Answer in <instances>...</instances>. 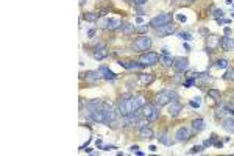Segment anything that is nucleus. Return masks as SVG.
Masks as SVG:
<instances>
[{"label":"nucleus","mask_w":234,"mask_h":156,"mask_svg":"<svg viewBox=\"0 0 234 156\" xmlns=\"http://www.w3.org/2000/svg\"><path fill=\"white\" fill-rule=\"evenodd\" d=\"M88 117L92 122H97V124H106V117L103 113V106L99 109H88Z\"/></svg>","instance_id":"4"},{"label":"nucleus","mask_w":234,"mask_h":156,"mask_svg":"<svg viewBox=\"0 0 234 156\" xmlns=\"http://www.w3.org/2000/svg\"><path fill=\"white\" fill-rule=\"evenodd\" d=\"M139 136L142 137V139H151V137L155 136V133L151 131L148 126H145V128H140V130H139Z\"/></svg>","instance_id":"23"},{"label":"nucleus","mask_w":234,"mask_h":156,"mask_svg":"<svg viewBox=\"0 0 234 156\" xmlns=\"http://www.w3.org/2000/svg\"><path fill=\"white\" fill-rule=\"evenodd\" d=\"M136 120H138V116H136V113H131L128 116H122V124L125 126H130V125H134Z\"/></svg>","instance_id":"18"},{"label":"nucleus","mask_w":234,"mask_h":156,"mask_svg":"<svg viewBox=\"0 0 234 156\" xmlns=\"http://www.w3.org/2000/svg\"><path fill=\"white\" fill-rule=\"evenodd\" d=\"M173 31H175V27L170 25V24H166V25L159 27V28H156V33L159 36H168V35H172Z\"/></svg>","instance_id":"12"},{"label":"nucleus","mask_w":234,"mask_h":156,"mask_svg":"<svg viewBox=\"0 0 234 156\" xmlns=\"http://www.w3.org/2000/svg\"><path fill=\"white\" fill-rule=\"evenodd\" d=\"M159 109H161V108H158L155 103H151V105H144V106H142V113H144V116H145L148 120H156Z\"/></svg>","instance_id":"5"},{"label":"nucleus","mask_w":234,"mask_h":156,"mask_svg":"<svg viewBox=\"0 0 234 156\" xmlns=\"http://www.w3.org/2000/svg\"><path fill=\"white\" fill-rule=\"evenodd\" d=\"M176 19L179 22H183V24H184V22H187V17H186V16H183V14H176Z\"/></svg>","instance_id":"38"},{"label":"nucleus","mask_w":234,"mask_h":156,"mask_svg":"<svg viewBox=\"0 0 234 156\" xmlns=\"http://www.w3.org/2000/svg\"><path fill=\"white\" fill-rule=\"evenodd\" d=\"M178 38H181L183 41H192V36H190L189 33H184V31H179L178 33Z\"/></svg>","instance_id":"31"},{"label":"nucleus","mask_w":234,"mask_h":156,"mask_svg":"<svg viewBox=\"0 0 234 156\" xmlns=\"http://www.w3.org/2000/svg\"><path fill=\"white\" fill-rule=\"evenodd\" d=\"M100 72H95V70H91V72H88V74H84V80L86 81H89V83H97L100 80Z\"/></svg>","instance_id":"19"},{"label":"nucleus","mask_w":234,"mask_h":156,"mask_svg":"<svg viewBox=\"0 0 234 156\" xmlns=\"http://www.w3.org/2000/svg\"><path fill=\"white\" fill-rule=\"evenodd\" d=\"M173 59H175V58H172L170 55H166V53L159 56V61H161L164 66H167V67H168V66H173Z\"/></svg>","instance_id":"25"},{"label":"nucleus","mask_w":234,"mask_h":156,"mask_svg":"<svg viewBox=\"0 0 234 156\" xmlns=\"http://www.w3.org/2000/svg\"><path fill=\"white\" fill-rule=\"evenodd\" d=\"M176 100H178V94L175 91L166 89V91H161L155 97V105L158 108H162V106H166V105L172 103V102H176Z\"/></svg>","instance_id":"1"},{"label":"nucleus","mask_w":234,"mask_h":156,"mask_svg":"<svg viewBox=\"0 0 234 156\" xmlns=\"http://www.w3.org/2000/svg\"><path fill=\"white\" fill-rule=\"evenodd\" d=\"M223 14H225V13H223L222 9H215V13H214V16H215L217 19H220V17H223Z\"/></svg>","instance_id":"37"},{"label":"nucleus","mask_w":234,"mask_h":156,"mask_svg":"<svg viewBox=\"0 0 234 156\" xmlns=\"http://www.w3.org/2000/svg\"><path fill=\"white\" fill-rule=\"evenodd\" d=\"M134 30H136V31H139V33H144V31L148 30V27H147V25H142V27H134Z\"/></svg>","instance_id":"36"},{"label":"nucleus","mask_w":234,"mask_h":156,"mask_svg":"<svg viewBox=\"0 0 234 156\" xmlns=\"http://www.w3.org/2000/svg\"><path fill=\"white\" fill-rule=\"evenodd\" d=\"M195 78H197L195 75H194L192 78H189V80H187L186 83H184V87H190V86H192V84H194V81H195Z\"/></svg>","instance_id":"35"},{"label":"nucleus","mask_w":234,"mask_h":156,"mask_svg":"<svg viewBox=\"0 0 234 156\" xmlns=\"http://www.w3.org/2000/svg\"><path fill=\"white\" fill-rule=\"evenodd\" d=\"M120 25H122V22H120V19H117V17H111V19H108L105 22V27L108 30H117Z\"/></svg>","instance_id":"14"},{"label":"nucleus","mask_w":234,"mask_h":156,"mask_svg":"<svg viewBox=\"0 0 234 156\" xmlns=\"http://www.w3.org/2000/svg\"><path fill=\"white\" fill-rule=\"evenodd\" d=\"M86 2H88V0H80V6H83V5H84Z\"/></svg>","instance_id":"47"},{"label":"nucleus","mask_w":234,"mask_h":156,"mask_svg":"<svg viewBox=\"0 0 234 156\" xmlns=\"http://www.w3.org/2000/svg\"><path fill=\"white\" fill-rule=\"evenodd\" d=\"M139 80H140V83H142V84H150V83H153L155 77L151 75V74H142V75L139 77Z\"/></svg>","instance_id":"26"},{"label":"nucleus","mask_w":234,"mask_h":156,"mask_svg":"<svg viewBox=\"0 0 234 156\" xmlns=\"http://www.w3.org/2000/svg\"><path fill=\"white\" fill-rule=\"evenodd\" d=\"M170 20H172V16H170V14L161 13V14L155 16V17L150 20V25L153 27V28H159V27L166 25V24H170Z\"/></svg>","instance_id":"3"},{"label":"nucleus","mask_w":234,"mask_h":156,"mask_svg":"<svg viewBox=\"0 0 234 156\" xmlns=\"http://www.w3.org/2000/svg\"><path fill=\"white\" fill-rule=\"evenodd\" d=\"M133 47H134L136 52H148L150 47H151V39H150L148 36L142 35V36H139V38L134 41Z\"/></svg>","instance_id":"2"},{"label":"nucleus","mask_w":234,"mask_h":156,"mask_svg":"<svg viewBox=\"0 0 234 156\" xmlns=\"http://www.w3.org/2000/svg\"><path fill=\"white\" fill-rule=\"evenodd\" d=\"M192 128H194V131H203L204 130V120L203 119H195L194 122H192Z\"/></svg>","instance_id":"24"},{"label":"nucleus","mask_w":234,"mask_h":156,"mask_svg":"<svg viewBox=\"0 0 234 156\" xmlns=\"http://www.w3.org/2000/svg\"><path fill=\"white\" fill-rule=\"evenodd\" d=\"M215 66H217V67H220V69H226L228 67V61L226 59H219Z\"/></svg>","instance_id":"32"},{"label":"nucleus","mask_w":234,"mask_h":156,"mask_svg":"<svg viewBox=\"0 0 234 156\" xmlns=\"http://www.w3.org/2000/svg\"><path fill=\"white\" fill-rule=\"evenodd\" d=\"M208 95H209V97H212L214 100H220L222 94H220L219 89H209V91H208Z\"/></svg>","instance_id":"29"},{"label":"nucleus","mask_w":234,"mask_h":156,"mask_svg":"<svg viewBox=\"0 0 234 156\" xmlns=\"http://www.w3.org/2000/svg\"><path fill=\"white\" fill-rule=\"evenodd\" d=\"M133 31H134V25H131V24L123 25V35H131Z\"/></svg>","instance_id":"30"},{"label":"nucleus","mask_w":234,"mask_h":156,"mask_svg":"<svg viewBox=\"0 0 234 156\" xmlns=\"http://www.w3.org/2000/svg\"><path fill=\"white\" fill-rule=\"evenodd\" d=\"M189 105H190L192 108H200V98H198V97H197V98H192V100L189 102Z\"/></svg>","instance_id":"33"},{"label":"nucleus","mask_w":234,"mask_h":156,"mask_svg":"<svg viewBox=\"0 0 234 156\" xmlns=\"http://www.w3.org/2000/svg\"><path fill=\"white\" fill-rule=\"evenodd\" d=\"M173 67H175V70H178V72H186L189 69V59L183 58V56L175 58L173 59Z\"/></svg>","instance_id":"9"},{"label":"nucleus","mask_w":234,"mask_h":156,"mask_svg":"<svg viewBox=\"0 0 234 156\" xmlns=\"http://www.w3.org/2000/svg\"><path fill=\"white\" fill-rule=\"evenodd\" d=\"M181 109H183V105L181 103L172 102L170 106H168V116H170V117H176L179 113H181Z\"/></svg>","instance_id":"13"},{"label":"nucleus","mask_w":234,"mask_h":156,"mask_svg":"<svg viewBox=\"0 0 234 156\" xmlns=\"http://www.w3.org/2000/svg\"><path fill=\"white\" fill-rule=\"evenodd\" d=\"M131 103H133V111H138L139 108H142L145 105V100L142 95H134V97H131Z\"/></svg>","instance_id":"16"},{"label":"nucleus","mask_w":234,"mask_h":156,"mask_svg":"<svg viewBox=\"0 0 234 156\" xmlns=\"http://www.w3.org/2000/svg\"><path fill=\"white\" fill-rule=\"evenodd\" d=\"M187 2H194V0H187Z\"/></svg>","instance_id":"49"},{"label":"nucleus","mask_w":234,"mask_h":156,"mask_svg":"<svg viewBox=\"0 0 234 156\" xmlns=\"http://www.w3.org/2000/svg\"><path fill=\"white\" fill-rule=\"evenodd\" d=\"M220 46H222L223 50H226V52H228V50H231L234 47V41H231L228 36H223L222 41H220Z\"/></svg>","instance_id":"21"},{"label":"nucleus","mask_w":234,"mask_h":156,"mask_svg":"<svg viewBox=\"0 0 234 156\" xmlns=\"http://www.w3.org/2000/svg\"><path fill=\"white\" fill-rule=\"evenodd\" d=\"M219 46H220L219 38H215V36L208 38V47H209V52H214V48H217Z\"/></svg>","instance_id":"22"},{"label":"nucleus","mask_w":234,"mask_h":156,"mask_svg":"<svg viewBox=\"0 0 234 156\" xmlns=\"http://www.w3.org/2000/svg\"><path fill=\"white\" fill-rule=\"evenodd\" d=\"M94 35H95V30H94V28H92V30H89V33H88V36H89V38H92V36H94Z\"/></svg>","instance_id":"41"},{"label":"nucleus","mask_w":234,"mask_h":156,"mask_svg":"<svg viewBox=\"0 0 234 156\" xmlns=\"http://www.w3.org/2000/svg\"><path fill=\"white\" fill-rule=\"evenodd\" d=\"M134 3L136 5H144V3H147V0H134Z\"/></svg>","instance_id":"40"},{"label":"nucleus","mask_w":234,"mask_h":156,"mask_svg":"<svg viewBox=\"0 0 234 156\" xmlns=\"http://www.w3.org/2000/svg\"><path fill=\"white\" fill-rule=\"evenodd\" d=\"M130 150H131V152L134 153V152H136V150H138V145H133V147H131V148H130Z\"/></svg>","instance_id":"45"},{"label":"nucleus","mask_w":234,"mask_h":156,"mask_svg":"<svg viewBox=\"0 0 234 156\" xmlns=\"http://www.w3.org/2000/svg\"><path fill=\"white\" fill-rule=\"evenodd\" d=\"M190 137V130L187 126H179L175 133V141L176 142H186Z\"/></svg>","instance_id":"7"},{"label":"nucleus","mask_w":234,"mask_h":156,"mask_svg":"<svg viewBox=\"0 0 234 156\" xmlns=\"http://www.w3.org/2000/svg\"><path fill=\"white\" fill-rule=\"evenodd\" d=\"M119 64L122 66V67L128 69V70H139L144 67L142 63H133V61H119Z\"/></svg>","instance_id":"11"},{"label":"nucleus","mask_w":234,"mask_h":156,"mask_svg":"<svg viewBox=\"0 0 234 156\" xmlns=\"http://www.w3.org/2000/svg\"><path fill=\"white\" fill-rule=\"evenodd\" d=\"M136 22H138V24H142L144 20H142V17H138V19H136Z\"/></svg>","instance_id":"46"},{"label":"nucleus","mask_w":234,"mask_h":156,"mask_svg":"<svg viewBox=\"0 0 234 156\" xmlns=\"http://www.w3.org/2000/svg\"><path fill=\"white\" fill-rule=\"evenodd\" d=\"M201 152H203V147H201V145H195V147H192V150H190V153H192V155L201 153Z\"/></svg>","instance_id":"34"},{"label":"nucleus","mask_w":234,"mask_h":156,"mask_svg":"<svg viewBox=\"0 0 234 156\" xmlns=\"http://www.w3.org/2000/svg\"><path fill=\"white\" fill-rule=\"evenodd\" d=\"M99 72H100V75H102L103 80H114V78H116V74H114L112 70H109L108 67H105V66H103V67H100Z\"/></svg>","instance_id":"17"},{"label":"nucleus","mask_w":234,"mask_h":156,"mask_svg":"<svg viewBox=\"0 0 234 156\" xmlns=\"http://www.w3.org/2000/svg\"><path fill=\"white\" fill-rule=\"evenodd\" d=\"M158 59H159V55L155 53V52H147L144 55H140L139 58V63H142L144 66H153L158 63Z\"/></svg>","instance_id":"6"},{"label":"nucleus","mask_w":234,"mask_h":156,"mask_svg":"<svg viewBox=\"0 0 234 156\" xmlns=\"http://www.w3.org/2000/svg\"><path fill=\"white\" fill-rule=\"evenodd\" d=\"M226 77L230 78V80H234V69H231L230 72H228V74H226Z\"/></svg>","instance_id":"39"},{"label":"nucleus","mask_w":234,"mask_h":156,"mask_svg":"<svg viewBox=\"0 0 234 156\" xmlns=\"http://www.w3.org/2000/svg\"><path fill=\"white\" fill-rule=\"evenodd\" d=\"M222 125L228 133H234V117H226V119H223Z\"/></svg>","instance_id":"20"},{"label":"nucleus","mask_w":234,"mask_h":156,"mask_svg":"<svg viewBox=\"0 0 234 156\" xmlns=\"http://www.w3.org/2000/svg\"><path fill=\"white\" fill-rule=\"evenodd\" d=\"M103 113H105V117H106V124H112V122L117 119L116 109L108 103H103Z\"/></svg>","instance_id":"8"},{"label":"nucleus","mask_w":234,"mask_h":156,"mask_svg":"<svg viewBox=\"0 0 234 156\" xmlns=\"http://www.w3.org/2000/svg\"><path fill=\"white\" fill-rule=\"evenodd\" d=\"M230 33H231L230 28H225V36H230Z\"/></svg>","instance_id":"43"},{"label":"nucleus","mask_w":234,"mask_h":156,"mask_svg":"<svg viewBox=\"0 0 234 156\" xmlns=\"http://www.w3.org/2000/svg\"><path fill=\"white\" fill-rule=\"evenodd\" d=\"M158 141H159V144H162V145H166V147L172 145V139H170V136H168L166 131L158 133Z\"/></svg>","instance_id":"15"},{"label":"nucleus","mask_w":234,"mask_h":156,"mask_svg":"<svg viewBox=\"0 0 234 156\" xmlns=\"http://www.w3.org/2000/svg\"><path fill=\"white\" fill-rule=\"evenodd\" d=\"M83 19L88 20V22H97V19H99V14H97V13H84V14H83Z\"/></svg>","instance_id":"28"},{"label":"nucleus","mask_w":234,"mask_h":156,"mask_svg":"<svg viewBox=\"0 0 234 156\" xmlns=\"http://www.w3.org/2000/svg\"><path fill=\"white\" fill-rule=\"evenodd\" d=\"M231 2H233V0H226V3H231Z\"/></svg>","instance_id":"48"},{"label":"nucleus","mask_w":234,"mask_h":156,"mask_svg":"<svg viewBox=\"0 0 234 156\" xmlns=\"http://www.w3.org/2000/svg\"><path fill=\"white\" fill-rule=\"evenodd\" d=\"M148 122H150V120H148V119H147V117L144 116L142 119H138V120H136L134 126H136V128H139V130H140V128H145V126H148Z\"/></svg>","instance_id":"27"},{"label":"nucleus","mask_w":234,"mask_h":156,"mask_svg":"<svg viewBox=\"0 0 234 156\" xmlns=\"http://www.w3.org/2000/svg\"><path fill=\"white\" fill-rule=\"evenodd\" d=\"M214 145L220 148V147H223V142H214Z\"/></svg>","instance_id":"42"},{"label":"nucleus","mask_w":234,"mask_h":156,"mask_svg":"<svg viewBox=\"0 0 234 156\" xmlns=\"http://www.w3.org/2000/svg\"><path fill=\"white\" fill-rule=\"evenodd\" d=\"M108 56V50H106V47L103 46H97L95 47V50H94V58L97 59V61H102V59H105Z\"/></svg>","instance_id":"10"},{"label":"nucleus","mask_w":234,"mask_h":156,"mask_svg":"<svg viewBox=\"0 0 234 156\" xmlns=\"http://www.w3.org/2000/svg\"><path fill=\"white\" fill-rule=\"evenodd\" d=\"M148 150H150V152H156V147H155V145H150Z\"/></svg>","instance_id":"44"}]
</instances>
